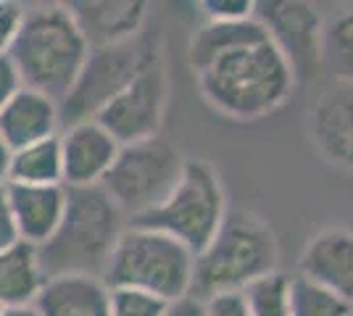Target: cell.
Returning a JSON list of instances; mask_svg holds the SVG:
<instances>
[{
  "label": "cell",
  "mask_w": 353,
  "mask_h": 316,
  "mask_svg": "<svg viewBox=\"0 0 353 316\" xmlns=\"http://www.w3.org/2000/svg\"><path fill=\"white\" fill-rule=\"evenodd\" d=\"M253 0H203L201 11L206 16V21H216V24H235V21H245L253 19Z\"/></svg>",
  "instance_id": "obj_24"
},
{
  "label": "cell",
  "mask_w": 353,
  "mask_h": 316,
  "mask_svg": "<svg viewBox=\"0 0 353 316\" xmlns=\"http://www.w3.org/2000/svg\"><path fill=\"white\" fill-rule=\"evenodd\" d=\"M166 103H169V74L161 45L150 40L145 59L137 74L132 76V82L105 105L95 121L119 145H130L137 140L161 135Z\"/></svg>",
  "instance_id": "obj_9"
},
{
  "label": "cell",
  "mask_w": 353,
  "mask_h": 316,
  "mask_svg": "<svg viewBox=\"0 0 353 316\" xmlns=\"http://www.w3.org/2000/svg\"><path fill=\"white\" fill-rule=\"evenodd\" d=\"M90 48L117 45L143 34L148 3H69Z\"/></svg>",
  "instance_id": "obj_17"
},
{
  "label": "cell",
  "mask_w": 353,
  "mask_h": 316,
  "mask_svg": "<svg viewBox=\"0 0 353 316\" xmlns=\"http://www.w3.org/2000/svg\"><path fill=\"white\" fill-rule=\"evenodd\" d=\"M195 256L174 238L130 224L119 235L108 258L103 282L108 287L145 290L161 301H176L192 293Z\"/></svg>",
  "instance_id": "obj_5"
},
{
  "label": "cell",
  "mask_w": 353,
  "mask_h": 316,
  "mask_svg": "<svg viewBox=\"0 0 353 316\" xmlns=\"http://www.w3.org/2000/svg\"><path fill=\"white\" fill-rule=\"evenodd\" d=\"M59 143L61 164H63V187L101 185L121 148L98 121H82V124L63 127Z\"/></svg>",
  "instance_id": "obj_13"
},
{
  "label": "cell",
  "mask_w": 353,
  "mask_h": 316,
  "mask_svg": "<svg viewBox=\"0 0 353 316\" xmlns=\"http://www.w3.org/2000/svg\"><path fill=\"white\" fill-rule=\"evenodd\" d=\"M280 242L274 229L248 209L227 211L219 232L195 256L192 295L206 301L216 293H243L256 280L277 271Z\"/></svg>",
  "instance_id": "obj_4"
},
{
  "label": "cell",
  "mask_w": 353,
  "mask_h": 316,
  "mask_svg": "<svg viewBox=\"0 0 353 316\" xmlns=\"http://www.w3.org/2000/svg\"><path fill=\"white\" fill-rule=\"evenodd\" d=\"M227 211V193L219 171L208 161L185 158L172 193L153 211L132 219V224L163 232L198 256L219 232Z\"/></svg>",
  "instance_id": "obj_6"
},
{
  "label": "cell",
  "mask_w": 353,
  "mask_h": 316,
  "mask_svg": "<svg viewBox=\"0 0 353 316\" xmlns=\"http://www.w3.org/2000/svg\"><path fill=\"white\" fill-rule=\"evenodd\" d=\"M8 164H11V148H8L6 140L0 137V185L8 182Z\"/></svg>",
  "instance_id": "obj_30"
},
{
  "label": "cell",
  "mask_w": 353,
  "mask_h": 316,
  "mask_svg": "<svg viewBox=\"0 0 353 316\" xmlns=\"http://www.w3.org/2000/svg\"><path fill=\"white\" fill-rule=\"evenodd\" d=\"M301 277L338 295L353 308V232L327 227L316 232L298 258Z\"/></svg>",
  "instance_id": "obj_12"
},
{
  "label": "cell",
  "mask_w": 353,
  "mask_h": 316,
  "mask_svg": "<svg viewBox=\"0 0 353 316\" xmlns=\"http://www.w3.org/2000/svg\"><path fill=\"white\" fill-rule=\"evenodd\" d=\"M185 158L163 135L121 145L101 187L124 216H143L172 193Z\"/></svg>",
  "instance_id": "obj_7"
},
{
  "label": "cell",
  "mask_w": 353,
  "mask_h": 316,
  "mask_svg": "<svg viewBox=\"0 0 353 316\" xmlns=\"http://www.w3.org/2000/svg\"><path fill=\"white\" fill-rule=\"evenodd\" d=\"M0 316H40L34 311V306H11V308H0Z\"/></svg>",
  "instance_id": "obj_31"
},
{
  "label": "cell",
  "mask_w": 353,
  "mask_h": 316,
  "mask_svg": "<svg viewBox=\"0 0 353 316\" xmlns=\"http://www.w3.org/2000/svg\"><path fill=\"white\" fill-rule=\"evenodd\" d=\"M195 85L216 114L232 121L272 116L290 101L295 74L264 27L192 66Z\"/></svg>",
  "instance_id": "obj_1"
},
{
  "label": "cell",
  "mask_w": 353,
  "mask_h": 316,
  "mask_svg": "<svg viewBox=\"0 0 353 316\" xmlns=\"http://www.w3.org/2000/svg\"><path fill=\"white\" fill-rule=\"evenodd\" d=\"M322 66L332 79L353 85V8L324 21Z\"/></svg>",
  "instance_id": "obj_20"
},
{
  "label": "cell",
  "mask_w": 353,
  "mask_h": 316,
  "mask_svg": "<svg viewBox=\"0 0 353 316\" xmlns=\"http://www.w3.org/2000/svg\"><path fill=\"white\" fill-rule=\"evenodd\" d=\"M24 6H19L14 0H0V56H6L16 40V32L21 27L24 19Z\"/></svg>",
  "instance_id": "obj_25"
},
{
  "label": "cell",
  "mask_w": 353,
  "mask_h": 316,
  "mask_svg": "<svg viewBox=\"0 0 353 316\" xmlns=\"http://www.w3.org/2000/svg\"><path fill=\"white\" fill-rule=\"evenodd\" d=\"M111 287L103 277L90 274H59L48 277L34 298L40 316H108Z\"/></svg>",
  "instance_id": "obj_15"
},
{
  "label": "cell",
  "mask_w": 353,
  "mask_h": 316,
  "mask_svg": "<svg viewBox=\"0 0 353 316\" xmlns=\"http://www.w3.org/2000/svg\"><path fill=\"white\" fill-rule=\"evenodd\" d=\"M59 127V103L30 87H21L0 111V137L11 151L56 137Z\"/></svg>",
  "instance_id": "obj_16"
},
{
  "label": "cell",
  "mask_w": 353,
  "mask_h": 316,
  "mask_svg": "<svg viewBox=\"0 0 353 316\" xmlns=\"http://www.w3.org/2000/svg\"><path fill=\"white\" fill-rule=\"evenodd\" d=\"M19 242L14 224V213H11V203H8V190L6 185H0V251L11 248Z\"/></svg>",
  "instance_id": "obj_28"
},
{
  "label": "cell",
  "mask_w": 353,
  "mask_h": 316,
  "mask_svg": "<svg viewBox=\"0 0 353 316\" xmlns=\"http://www.w3.org/2000/svg\"><path fill=\"white\" fill-rule=\"evenodd\" d=\"M90 53L88 37L69 6L27 8L8 59L21 76V85L61 103Z\"/></svg>",
  "instance_id": "obj_2"
},
{
  "label": "cell",
  "mask_w": 353,
  "mask_h": 316,
  "mask_svg": "<svg viewBox=\"0 0 353 316\" xmlns=\"http://www.w3.org/2000/svg\"><path fill=\"white\" fill-rule=\"evenodd\" d=\"M309 135L324 161L353 171V85L332 79L309 114Z\"/></svg>",
  "instance_id": "obj_11"
},
{
  "label": "cell",
  "mask_w": 353,
  "mask_h": 316,
  "mask_svg": "<svg viewBox=\"0 0 353 316\" xmlns=\"http://www.w3.org/2000/svg\"><path fill=\"white\" fill-rule=\"evenodd\" d=\"M208 316H250L243 293H216L206 298Z\"/></svg>",
  "instance_id": "obj_26"
},
{
  "label": "cell",
  "mask_w": 353,
  "mask_h": 316,
  "mask_svg": "<svg viewBox=\"0 0 353 316\" xmlns=\"http://www.w3.org/2000/svg\"><path fill=\"white\" fill-rule=\"evenodd\" d=\"M166 301L134 287H111L108 316H163Z\"/></svg>",
  "instance_id": "obj_23"
},
{
  "label": "cell",
  "mask_w": 353,
  "mask_h": 316,
  "mask_svg": "<svg viewBox=\"0 0 353 316\" xmlns=\"http://www.w3.org/2000/svg\"><path fill=\"white\" fill-rule=\"evenodd\" d=\"M163 316H208L206 311V301H201V298H195V295H182V298H176V301H169L166 303V311Z\"/></svg>",
  "instance_id": "obj_29"
},
{
  "label": "cell",
  "mask_w": 353,
  "mask_h": 316,
  "mask_svg": "<svg viewBox=\"0 0 353 316\" xmlns=\"http://www.w3.org/2000/svg\"><path fill=\"white\" fill-rule=\"evenodd\" d=\"M290 303L293 316H351L353 311L338 295L327 293L324 287L314 285L303 277H295L290 282Z\"/></svg>",
  "instance_id": "obj_22"
},
{
  "label": "cell",
  "mask_w": 353,
  "mask_h": 316,
  "mask_svg": "<svg viewBox=\"0 0 353 316\" xmlns=\"http://www.w3.org/2000/svg\"><path fill=\"white\" fill-rule=\"evenodd\" d=\"M253 19L290 63L295 82H309L324 69V19L316 6L303 0H261L253 8Z\"/></svg>",
  "instance_id": "obj_10"
},
{
  "label": "cell",
  "mask_w": 353,
  "mask_h": 316,
  "mask_svg": "<svg viewBox=\"0 0 353 316\" xmlns=\"http://www.w3.org/2000/svg\"><path fill=\"white\" fill-rule=\"evenodd\" d=\"M21 87H24V85H21V76H19L16 66L11 63V59H8V53L0 56V111L8 105V101H11Z\"/></svg>",
  "instance_id": "obj_27"
},
{
  "label": "cell",
  "mask_w": 353,
  "mask_h": 316,
  "mask_svg": "<svg viewBox=\"0 0 353 316\" xmlns=\"http://www.w3.org/2000/svg\"><path fill=\"white\" fill-rule=\"evenodd\" d=\"M19 242L40 248L59 229L66 211L63 185H6Z\"/></svg>",
  "instance_id": "obj_14"
},
{
  "label": "cell",
  "mask_w": 353,
  "mask_h": 316,
  "mask_svg": "<svg viewBox=\"0 0 353 316\" xmlns=\"http://www.w3.org/2000/svg\"><path fill=\"white\" fill-rule=\"evenodd\" d=\"M124 232V213L101 185L66 187V211L50 240L37 248L43 277H103L105 264Z\"/></svg>",
  "instance_id": "obj_3"
},
{
  "label": "cell",
  "mask_w": 353,
  "mask_h": 316,
  "mask_svg": "<svg viewBox=\"0 0 353 316\" xmlns=\"http://www.w3.org/2000/svg\"><path fill=\"white\" fill-rule=\"evenodd\" d=\"M150 40L153 37L143 32L132 40H124L117 45L90 48L72 90L59 103L61 124L72 127V124L98 119V114L105 105L132 82V76L137 74L140 63L145 59Z\"/></svg>",
  "instance_id": "obj_8"
},
{
  "label": "cell",
  "mask_w": 353,
  "mask_h": 316,
  "mask_svg": "<svg viewBox=\"0 0 353 316\" xmlns=\"http://www.w3.org/2000/svg\"><path fill=\"white\" fill-rule=\"evenodd\" d=\"M45 277L37 261V248L16 242L0 251V308L32 306Z\"/></svg>",
  "instance_id": "obj_18"
},
{
  "label": "cell",
  "mask_w": 353,
  "mask_h": 316,
  "mask_svg": "<svg viewBox=\"0 0 353 316\" xmlns=\"http://www.w3.org/2000/svg\"><path fill=\"white\" fill-rule=\"evenodd\" d=\"M351 316H353V311H351Z\"/></svg>",
  "instance_id": "obj_32"
},
{
  "label": "cell",
  "mask_w": 353,
  "mask_h": 316,
  "mask_svg": "<svg viewBox=\"0 0 353 316\" xmlns=\"http://www.w3.org/2000/svg\"><path fill=\"white\" fill-rule=\"evenodd\" d=\"M6 185H63L59 135L11 151Z\"/></svg>",
  "instance_id": "obj_19"
},
{
  "label": "cell",
  "mask_w": 353,
  "mask_h": 316,
  "mask_svg": "<svg viewBox=\"0 0 353 316\" xmlns=\"http://www.w3.org/2000/svg\"><path fill=\"white\" fill-rule=\"evenodd\" d=\"M290 282H293V277L277 269L245 287L243 298H245L250 316H293Z\"/></svg>",
  "instance_id": "obj_21"
}]
</instances>
